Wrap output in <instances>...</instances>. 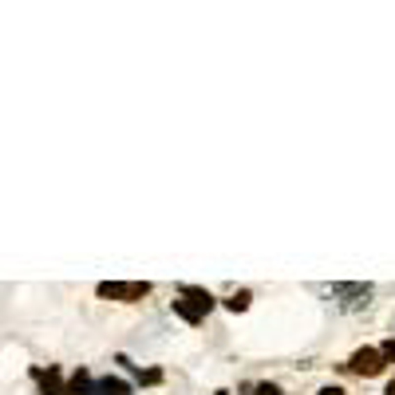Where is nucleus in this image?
<instances>
[{
	"label": "nucleus",
	"instance_id": "nucleus-10",
	"mask_svg": "<svg viewBox=\"0 0 395 395\" xmlns=\"http://www.w3.org/2000/svg\"><path fill=\"white\" fill-rule=\"evenodd\" d=\"M316 395H348V392H344V387H336V383H332V387H321V392H316Z\"/></svg>",
	"mask_w": 395,
	"mask_h": 395
},
{
	"label": "nucleus",
	"instance_id": "nucleus-11",
	"mask_svg": "<svg viewBox=\"0 0 395 395\" xmlns=\"http://www.w3.org/2000/svg\"><path fill=\"white\" fill-rule=\"evenodd\" d=\"M383 395H395V380H392V383H387V392H383Z\"/></svg>",
	"mask_w": 395,
	"mask_h": 395
},
{
	"label": "nucleus",
	"instance_id": "nucleus-3",
	"mask_svg": "<svg viewBox=\"0 0 395 395\" xmlns=\"http://www.w3.org/2000/svg\"><path fill=\"white\" fill-rule=\"evenodd\" d=\"M178 300H186V305H190V309H194L198 316H206V312L213 309V296L206 293V289H194V284H186V289H182V296H178Z\"/></svg>",
	"mask_w": 395,
	"mask_h": 395
},
{
	"label": "nucleus",
	"instance_id": "nucleus-6",
	"mask_svg": "<svg viewBox=\"0 0 395 395\" xmlns=\"http://www.w3.org/2000/svg\"><path fill=\"white\" fill-rule=\"evenodd\" d=\"M63 395H95V392H91V376H87V371L79 368V371L72 376V383L63 387Z\"/></svg>",
	"mask_w": 395,
	"mask_h": 395
},
{
	"label": "nucleus",
	"instance_id": "nucleus-8",
	"mask_svg": "<svg viewBox=\"0 0 395 395\" xmlns=\"http://www.w3.org/2000/svg\"><path fill=\"white\" fill-rule=\"evenodd\" d=\"M376 352H380L383 364H395V336H392V340H383V344L376 348Z\"/></svg>",
	"mask_w": 395,
	"mask_h": 395
},
{
	"label": "nucleus",
	"instance_id": "nucleus-2",
	"mask_svg": "<svg viewBox=\"0 0 395 395\" xmlns=\"http://www.w3.org/2000/svg\"><path fill=\"white\" fill-rule=\"evenodd\" d=\"M348 368L356 371V376H380L383 371V360L376 348H360V352H352V364Z\"/></svg>",
	"mask_w": 395,
	"mask_h": 395
},
{
	"label": "nucleus",
	"instance_id": "nucleus-1",
	"mask_svg": "<svg viewBox=\"0 0 395 395\" xmlns=\"http://www.w3.org/2000/svg\"><path fill=\"white\" fill-rule=\"evenodd\" d=\"M95 293L103 300H143V296H150V284L147 281H103Z\"/></svg>",
	"mask_w": 395,
	"mask_h": 395
},
{
	"label": "nucleus",
	"instance_id": "nucleus-5",
	"mask_svg": "<svg viewBox=\"0 0 395 395\" xmlns=\"http://www.w3.org/2000/svg\"><path fill=\"white\" fill-rule=\"evenodd\" d=\"M40 387H44V395H63V383H60V371L48 368V371H36Z\"/></svg>",
	"mask_w": 395,
	"mask_h": 395
},
{
	"label": "nucleus",
	"instance_id": "nucleus-4",
	"mask_svg": "<svg viewBox=\"0 0 395 395\" xmlns=\"http://www.w3.org/2000/svg\"><path fill=\"white\" fill-rule=\"evenodd\" d=\"M91 392H95V395H131V383H127V380H111V376H107V380H99Z\"/></svg>",
	"mask_w": 395,
	"mask_h": 395
},
{
	"label": "nucleus",
	"instance_id": "nucleus-7",
	"mask_svg": "<svg viewBox=\"0 0 395 395\" xmlns=\"http://www.w3.org/2000/svg\"><path fill=\"white\" fill-rule=\"evenodd\" d=\"M249 300H253V296L241 289V293H234L229 300H225V309H229V312H245V309H249Z\"/></svg>",
	"mask_w": 395,
	"mask_h": 395
},
{
	"label": "nucleus",
	"instance_id": "nucleus-9",
	"mask_svg": "<svg viewBox=\"0 0 395 395\" xmlns=\"http://www.w3.org/2000/svg\"><path fill=\"white\" fill-rule=\"evenodd\" d=\"M253 392H257V395H281V387H277V383H257Z\"/></svg>",
	"mask_w": 395,
	"mask_h": 395
}]
</instances>
